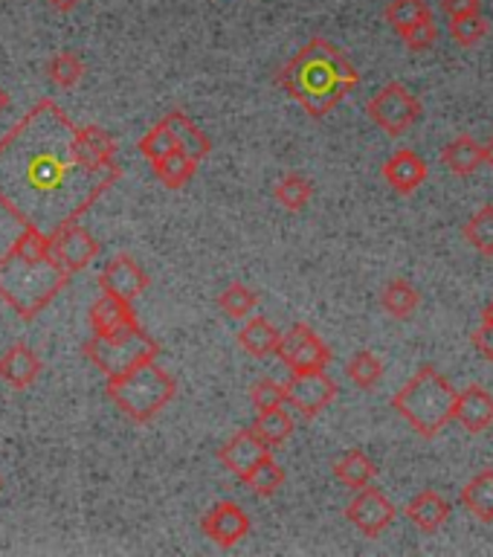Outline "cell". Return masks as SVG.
Returning a JSON list of instances; mask_svg holds the SVG:
<instances>
[{
    "mask_svg": "<svg viewBox=\"0 0 493 557\" xmlns=\"http://www.w3.org/2000/svg\"><path fill=\"white\" fill-rule=\"evenodd\" d=\"M120 177V165L87 160L78 125L50 96L0 137V207L47 235L78 221Z\"/></svg>",
    "mask_w": 493,
    "mask_h": 557,
    "instance_id": "1",
    "label": "cell"
},
{
    "mask_svg": "<svg viewBox=\"0 0 493 557\" xmlns=\"http://www.w3.org/2000/svg\"><path fill=\"white\" fill-rule=\"evenodd\" d=\"M67 270L52 256V235L24 226L0 256V299L24 322H33L67 287Z\"/></svg>",
    "mask_w": 493,
    "mask_h": 557,
    "instance_id": "2",
    "label": "cell"
},
{
    "mask_svg": "<svg viewBox=\"0 0 493 557\" xmlns=\"http://www.w3.org/2000/svg\"><path fill=\"white\" fill-rule=\"evenodd\" d=\"M276 85L285 87L313 120L334 111L348 90L360 85V73L346 52L325 38H313L276 73Z\"/></svg>",
    "mask_w": 493,
    "mask_h": 557,
    "instance_id": "3",
    "label": "cell"
},
{
    "mask_svg": "<svg viewBox=\"0 0 493 557\" xmlns=\"http://www.w3.org/2000/svg\"><path fill=\"white\" fill-rule=\"evenodd\" d=\"M459 392L444 377L435 366H421L412 381L392 398V409L407 421L418 435L435 438L444 424H451L456 412Z\"/></svg>",
    "mask_w": 493,
    "mask_h": 557,
    "instance_id": "4",
    "label": "cell"
},
{
    "mask_svg": "<svg viewBox=\"0 0 493 557\" xmlns=\"http://www.w3.org/2000/svg\"><path fill=\"white\" fill-rule=\"evenodd\" d=\"M104 392L131 421L148 424L174 398L177 381L165 372L163 366H157V360H148L137 369L120 374V377H108Z\"/></svg>",
    "mask_w": 493,
    "mask_h": 557,
    "instance_id": "5",
    "label": "cell"
},
{
    "mask_svg": "<svg viewBox=\"0 0 493 557\" xmlns=\"http://www.w3.org/2000/svg\"><path fill=\"white\" fill-rule=\"evenodd\" d=\"M85 357L108 377H120V374L137 369V366L148 363V360H157L160 355V346L151 334L143 331V325H131V329L120 331V334H111V337H102V334H94V337L85 343Z\"/></svg>",
    "mask_w": 493,
    "mask_h": 557,
    "instance_id": "6",
    "label": "cell"
},
{
    "mask_svg": "<svg viewBox=\"0 0 493 557\" xmlns=\"http://www.w3.org/2000/svg\"><path fill=\"white\" fill-rule=\"evenodd\" d=\"M366 113H369L374 120V125L386 131L390 137H400V134H407V131L421 120V102H418L416 96L409 94L400 82H390V85L381 87V90L369 99Z\"/></svg>",
    "mask_w": 493,
    "mask_h": 557,
    "instance_id": "7",
    "label": "cell"
},
{
    "mask_svg": "<svg viewBox=\"0 0 493 557\" xmlns=\"http://www.w3.org/2000/svg\"><path fill=\"white\" fill-rule=\"evenodd\" d=\"M276 357L291 372H317V369H329L331 348L317 337V331L308 329L305 322H296L279 339Z\"/></svg>",
    "mask_w": 493,
    "mask_h": 557,
    "instance_id": "8",
    "label": "cell"
},
{
    "mask_svg": "<svg viewBox=\"0 0 493 557\" xmlns=\"http://www.w3.org/2000/svg\"><path fill=\"white\" fill-rule=\"evenodd\" d=\"M287 404L305 418H317L331 400L337 398V383L331 381L325 369L317 372H294L285 383Z\"/></svg>",
    "mask_w": 493,
    "mask_h": 557,
    "instance_id": "9",
    "label": "cell"
},
{
    "mask_svg": "<svg viewBox=\"0 0 493 557\" xmlns=\"http://www.w3.org/2000/svg\"><path fill=\"white\" fill-rule=\"evenodd\" d=\"M346 517L355 529L363 531L366 537H378L381 531H386L392 522H395L398 511H395V505L383 496V491L366 485L360 487L355 499L348 503Z\"/></svg>",
    "mask_w": 493,
    "mask_h": 557,
    "instance_id": "10",
    "label": "cell"
},
{
    "mask_svg": "<svg viewBox=\"0 0 493 557\" xmlns=\"http://www.w3.org/2000/svg\"><path fill=\"white\" fill-rule=\"evenodd\" d=\"M52 256L67 273H78L99 256V242L78 221H73L61 226L59 233H52Z\"/></svg>",
    "mask_w": 493,
    "mask_h": 557,
    "instance_id": "11",
    "label": "cell"
},
{
    "mask_svg": "<svg viewBox=\"0 0 493 557\" xmlns=\"http://www.w3.org/2000/svg\"><path fill=\"white\" fill-rule=\"evenodd\" d=\"M200 529L207 534L215 546L221 548H233L235 543H242L250 531V517L244 513L242 505L235 503H218L212 505L200 522Z\"/></svg>",
    "mask_w": 493,
    "mask_h": 557,
    "instance_id": "12",
    "label": "cell"
},
{
    "mask_svg": "<svg viewBox=\"0 0 493 557\" xmlns=\"http://www.w3.org/2000/svg\"><path fill=\"white\" fill-rule=\"evenodd\" d=\"M99 287H102V294H113L120 296V299L134 302L148 287V273L131 256L120 252L99 273Z\"/></svg>",
    "mask_w": 493,
    "mask_h": 557,
    "instance_id": "13",
    "label": "cell"
},
{
    "mask_svg": "<svg viewBox=\"0 0 493 557\" xmlns=\"http://www.w3.org/2000/svg\"><path fill=\"white\" fill-rule=\"evenodd\" d=\"M270 453V444L261 438L256 430H242V433H235L233 438L226 444H221V450H218V459L224 465L230 473L242 479L247 470L261 459V456H268Z\"/></svg>",
    "mask_w": 493,
    "mask_h": 557,
    "instance_id": "14",
    "label": "cell"
},
{
    "mask_svg": "<svg viewBox=\"0 0 493 557\" xmlns=\"http://www.w3.org/2000/svg\"><path fill=\"white\" fill-rule=\"evenodd\" d=\"M87 320H90L94 334L111 337V334H120V331L137 325V313H134L128 299H120V296L113 294H102L94 305H90Z\"/></svg>",
    "mask_w": 493,
    "mask_h": 557,
    "instance_id": "15",
    "label": "cell"
},
{
    "mask_svg": "<svg viewBox=\"0 0 493 557\" xmlns=\"http://www.w3.org/2000/svg\"><path fill=\"white\" fill-rule=\"evenodd\" d=\"M41 374V360L26 343H15L0 355V381L9 383L12 389H26L33 386Z\"/></svg>",
    "mask_w": 493,
    "mask_h": 557,
    "instance_id": "16",
    "label": "cell"
},
{
    "mask_svg": "<svg viewBox=\"0 0 493 557\" xmlns=\"http://www.w3.org/2000/svg\"><path fill=\"white\" fill-rule=\"evenodd\" d=\"M453 421H459L468 433H482L493 424V395L482 386H468L465 392H459L456 398V412H453Z\"/></svg>",
    "mask_w": 493,
    "mask_h": 557,
    "instance_id": "17",
    "label": "cell"
},
{
    "mask_svg": "<svg viewBox=\"0 0 493 557\" xmlns=\"http://www.w3.org/2000/svg\"><path fill=\"white\" fill-rule=\"evenodd\" d=\"M383 177H386L392 189L400 191V195H409V191H416L427 181V163L416 151L400 148L398 154H392L386 165H383Z\"/></svg>",
    "mask_w": 493,
    "mask_h": 557,
    "instance_id": "18",
    "label": "cell"
},
{
    "mask_svg": "<svg viewBox=\"0 0 493 557\" xmlns=\"http://www.w3.org/2000/svg\"><path fill=\"white\" fill-rule=\"evenodd\" d=\"M404 513H407L409 522H412L416 529L433 534V531L442 529L444 522H447V517H451V503H447L439 491H421V494L409 499L407 511Z\"/></svg>",
    "mask_w": 493,
    "mask_h": 557,
    "instance_id": "19",
    "label": "cell"
},
{
    "mask_svg": "<svg viewBox=\"0 0 493 557\" xmlns=\"http://www.w3.org/2000/svg\"><path fill=\"white\" fill-rule=\"evenodd\" d=\"M279 339H282V334H279L276 325L270 320H264V317H250V320L244 322V329L238 331V346H242L250 357L276 355Z\"/></svg>",
    "mask_w": 493,
    "mask_h": 557,
    "instance_id": "20",
    "label": "cell"
},
{
    "mask_svg": "<svg viewBox=\"0 0 493 557\" xmlns=\"http://www.w3.org/2000/svg\"><path fill=\"white\" fill-rule=\"evenodd\" d=\"M444 165L451 169L453 174H459V177H468L479 169V165H485V148L479 146L473 137H456L453 143H447L442 151Z\"/></svg>",
    "mask_w": 493,
    "mask_h": 557,
    "instance_id": "21",
    "label": "cell"
},
{
    "mask_svg": "<svg viewBox=\"0 0 493 557\" xmlns=\"http://www.w3.org/2000/svg\"><path fill=\"white\" fill-rule=\"evenodd\" d=\"M163 120L172 125L174 137H177V148H181L183 154H189L195 163H200V160L209 154L212 143H209L207 134H204V131H200L198 125L186 116V113L172 111V113H165Z\"/></svg>",
    "mask_w": 493,
    "mask_h": 557,
    "instance_id": "22",
    "label": "cell"
},
{
    "mask_svg": "<svg viewBox=\"0 0 493 557\" xmlns=\"http://www.w3.org/2000/svg\"><path fill=\"white\" fill-rule=\"evenodd\" d=\"M334 476L352 491H360V487L372 485V479L378 476V468L363 450H346L334 461Z\"/></svg>",
    "mask_w": 493,
    "mask_h": 557,
    "instance_id": "23",
    "label": "cell"
},
{
    "mask_svg": "<svg viewBox=\"0 0 493 557\" xmlns=\"http://www.w3.org/2000/svg\"><path fill=\"white\" fill-rule=\"evenodd\" d=\"M461 505L468 508L477 520L493 522V470H482L461 487Z\"/></svg>",
    "mask_w": 493,
    "mask_h": 557,
    "instance_id": "24",
    "label": "cell"
},
{
    "mask_svg": "<svg viewBox=\"0 0 493 557\" xmlns=\"http://www.w3.org/2000/svg\"><path fill=\"white\" fill-rule=\"evenodd\" d=\"M381 305L383 311L395 317V320H407V317L416 313L418 305H421V294L409 285L407 278H392L381 290Z\"/></svg>",
    "mask_w": 493,
    "mask_h": 557,
    "instance_id": "25",
    "label": "cell"
},
{
    "mask_svg": "<svg viewBox=\"0 0 493 557\" xmlns=\"http://www.w3.org/2000/svg\"><path fill=\"white\" fill-rule=\"evenodd\" d=\"M151 169H155L157 181L163 183L165 189H183L195 177V172H198V163L177 148L172 154L160 157L157 163H151Z\"/></svg>",
    "mask_w": 493,
    "mask_h": 557,
    "instance_id": "26",
    "label": "cell"
},
{
    "mask_svg": "<svg viewBox=\"0 0 493 557\" xmlns=\"http://www.w3.org/2000/svg\"><path fill=\"white\" fill-rule=\"evenodd\" d=\"M82 151L94 165H116V139L99 125H78Z\"/></svg>",
    "mask_w": 493,
    "mask_h": 557,
    "instance_id": "27",
    "label": "cell"
},
{
    "mask_svg": "<svg viewBox=\"0 0 493 557\" xmlns=\"http://www.w3.org/2000/svg\"><path fill=\"white\" fill-rule=\"evenodd\" d=\"M242 482L250 487L256 496H273L279 487H282V482H285V470L279 468L276 459L268 453V456H261V459L244 473Z\"/></svg>",
    "mask_w": 493,
    "mask_h": 557,
    "instance_id": "28",
    "label": "cell"
},
{
    "mask_svg": "<svg viewBox=\"0 0 493 557\" xmlns=\"http://www.w3.org/2000/svg\"><path fill=\"white\" fill-rule=\"evenodd\" d=\"M47 76H50L52 85L59 87H76L82 78H85V61L82 55L73 50H61L56 52L50 61H47Z\"/></svg>",
    "mask_w": 493,
    "mask_h": 557,
    "instance_id": "29",
    "label": "cell"
},
{
    "mask_svg": "<svg viewBox=\"0 0 493 557\" xmlns=\"http://www.w3.org/2000/svg\"><path fill=\"white\" fill-rule=\"evenodd\" d=\"M252 430L273 447V444H282L285 438H291V433H294V416H291L285 407L264 409V412H259V418H256Z\"/></svg>",
    "mask_w": 493,
    "mask_h": 557,
    "instance_id": "30",
    "label": "cell"
},
{
    "mask_svg": "<svg viewBox=\"0 0 493 557\" xmlns=\"http://www.w3.org/2000/svg\"><path fill=\"white\" fill-rule=\"evenodd\" d=\"M256 305H259V294L247 287L244 282H233V285H226V290L218 296V308L226 313V317H233V320H247L252 311H256Z\"/></svg>",
    "mask_w": 493,
    "mask_h": 557,
    "instance_id": "31",
    "label": "cell"
},
{
    "mask_svg": "<svg viewBox=\"0 0 493 557\" xmlns=\"http://www.w3.org/2000/svg\"><path fill=\"white\" fill-rule=\"evenodd\" d=\"M137 148H139V154L146 157V160L157 163L160 157L177 151V137H174L172 125H169V122H165V120H160L155 125V128L148 131L146 137L139 139Z\"/></svg>",
    "mask_w": 493,
    "mask_h": 557,
    "instance_id": "32",
    "label": "cell"
},
{
    "mask_svg": "<svg viewBox=\"0 0 493 557\" xmlns=\"http://www.w3.org/2000/svg\"><path fill=\"white\" fill-rule=\"evenodd\" d=\"M346 374L360 386V389H374L378 381L383 377V363L369 351V348H360V351L346 363Z\"/></svg>",
    "mask_w": 493,
    "mask_h": 557,
    "instance_id": "33",
    "label": "cell"
},
{
    "mask_svg": "<svg viewBox=\"0 0 493 557\" xmlns=\"http://www.w3.org/2000/svg\"><path fill=\"white\" fill-rule=\"evenodd\" d=\"M461 235H465V242H468L470 247H477L482 256H493V207L479 209L477 215L465 224Z\"/></svg>",
    "mask_w": 493,
    "mask_h": 557,
    "instance_id": "34",
    "label": "cell"
},
{
    "mask_svg": "<svg viewBox=\"0 0 493 557\" xmlns=\"http://www.w3.org/2000/svg\"><path fill=\"white\" fill-rule=\"evenodd\" d=\"M427 15H433L427 0H392L386 7V21L398 35L412 24H418V21H424Z\"/></svg>",
    "mask_w": 493,
    "mask_h": 557,
    "instance_id": "35",
    "label": "cell"
},
{
    "mask_svg": "<svg viewBox=\"0 0 493 557\" xmlns=\"http://www.w3.org/2000/svg\"><path fill=\"white\" fill-rule=\"evenodd\" d=\"M313 195V183L303 174H287L276 183V200L291 212H299V209L311 200Z\"/></svg>",
    "mask_w": 493,
    "mask_h": 557,
    "instance_id": "36",
    "label": "cell"
},
{
    "mask_svg": "<svg viewBox=\"0 0 493 557\" xmlns=\"http://www.w3.org/2000/svg\"><path fill=\"white\" fill-rule=\"evenodd\" d=\"M451 35L461 47H473V44H479L488 35V21L482 17V12L451 17Z\"/></svg>",
    "mask_w": 493,
    "mask_h": 557,
    "instance_id": "37",
    "label": "cell"
},
{
    "mask_svg": "<svg viewBox=\"0 0 493 557\" xmlns=\"http://www.w3.org/2000/svg\"><path fill=\"white\" fill-rule=\"evenodd\" d=\"M250 398H252V407L259 409V412H264V409L285 407L287 404L285 386L276 381H270V377H261L259 383H252Z\"/></svg>",
    "mask_w": 493,
    "mask_h": 557,
    "instance_id": "38",
    "label": "cell"
},
{
    "mask_svg": "<svg viewBox=\"0 0 493 557\" xmlns=\"http://www.w3.org/2000/svg\"><path fill=\"white\" fill-rule=\"evenodd\" d=\"M400 38H404V44H407L412 52H427L433 50L435 38H439V26H435L433 15H427L424 21H418V24H412L409 29H404Z\"/></svg>",
    "mask_w": 493,
    "mask_h": 557,
    "instance_id": "39",
    "label": "cell"
},
{
    "mask_svg": "<svg viewBox=\"0 0 493 557\" xmlns=\"http://www.w3.org/2000/svg\"><path fill=\"white\" fill-rule=\"evenodd\" d=\"M442 9L447 17H461L482 12V0H442Z\"/></svg>",
    "mask_w": 493,
    "mask_h": 557,
    "instance_id": "40",
    "label": "cell"
},
{
    "mask_svg": "<svg viewBox=\"0 0 493 557\" xmlns=\"http://www.w3.org/2000/svg\"><path fill=\"white\" fill-rule=\"evenodd\" d=\"M473 346L482 351V357H485V360H491L493 363V325L482 322V329L473 331Z\"/></svg>",
    "mask_w": 493,
    "mask_h": 557,
    "instance_id": "41",
    "label": "cell"
},
{
    "mask_svg": "<svg viewBox=\"0 0 493 557\" xmlns=\"http://www.w3.org/2000/svg\"><path fill=\"white\" fill-rule=\"evenodd\" d=\"M82 0H47V7L56 9V12H61V15H67V12H73V9L78 7Z\"/></svg>",
    "mask_w": 493,
    "mask_h": 557,
    "instance_id": "42",
    "label": "cell"
},
{
    "mask_svg": "<svg viewBox=\"0 0 493 557\" xmlns=\"http://www.w3.org/2000/svg\"><path fill=\"white\" fill-rule=\"evenodd\" d=\"M482 322H488V325H493V302L488 305L485 311H482Z\"/></svg>",
    "mask_w": 493,
    "mask_h": 557,
    "instance_id": "43",
    "label": "cell"
},
{
    "mask_svg": "<svg viewBox=\"0 0 493 557\" xmlns=\"http://www.w3.org/2000/svg\"><path fill=\"white\" fill-rule=\"evenodd\" d=\"M7 108H9V94L3 90V87H0V113L7 111Z\"/></svg>",
    "mask_w": 493,
    "mask_h": 557,
    "instance_id": "44",
    "label": "cell"
},
{
    "mask_svg": "<svg viewBox=\"0 0 493 557\" xmlns=\"http://www.w3.org/2000/svg\"><path fill=\"white\" fill-rule=\"evenodd\" d=\"M485 160H488V165H491V169H493V139L485 146Z\"/></svg>",
    "mask_w": 493,
    "mask_h": 557,
    "instance_id": "45",
    "label": "cell"
}]
</instances>
